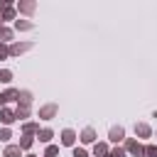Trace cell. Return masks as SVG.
<instances>
[{
  "mask_svg": "<svg viewBox=\"0 0 157 157\" xmlns=\"http://www.w3.org/2000/svg\"><path fill=\"white\" fill-rule=\"evenodd\" d=\"M49 137H52V133H49V130H44V133H42V137H39V140H42V143H47Z\"/></svg>",
  "mask_w": 157,
  "mask_h": 157,
  "instance_id": "5",
  "label": "cell"
},
{
  "mask_svg": "<svg viewBox=\"0 0 157 157\" xmlns=\"http://www.w3.org/2000/svg\"><path fill=\"white\" fill-rule=\"evenodd\" d=\"M147 155L150 157H157V147H147Z\"/></svg>",
  "mask_w": 157,
  "mask_h": 157,
  "instance_id": "8",
  "label": "cell"
},
{
  "mask_svg": "<svg viewBox=\"0 0 157 157\" xmlns=\"http://www.w3.org/2000/svg\"><path fill=\"white\" fill-rule=\"evenodd\" d=\"M137 133H140V135H147L150 130H147V125H140V128H137Z\"/></svg>",
  "mask_w": 157,
  "mask_h": 157,
  "instance_id": "7",
  "label": "cell"
},
{
  "mask_svg": "<svg viewBox=\"0 0 157 157\" xmlns=\"http://www.w3.org/2000/svg\"><path fill=\"white\" fill-rule=\"evenodd\" d=\"M91 140H93V130H86L84 133V143H91Z\"/></svg>",
  "mask_w": 157,
  "mask_h": 157,
  "instance_id": "4",
  "label": "cell"
},
{
  "mask_svg": "<svg viewBox=\"0 0 157 157\" xmlns=\"http://www.w3.org/2000/svg\"><path fill=\"white\" fill-rule=\"evenodd\" d=\"M3 120H5V123H10V120H12V113H10V111H5V113H3Z\"/></svg>",
  "mask_w": 157,
  "mask_h": 157,
  "instance_id": "6",
  "label": "cell"
},
{
  "mask_svg": "<svg viewBox=\"0 0 157 157\" xmlns=\"http://www.w3.org/2000/svg\"><path fill=\"white\" fill-rule=\"evenodd\" d=\"M5 157H20V147H8Z\"/></svg>",
  "mask_w": 157,
  "mask_h": 157,
  "instance_id": "2",
  "label": "cell"
},
{
  "mask_svg": "<svg viewBox=\"0 0 157 157\" xmlns=\"http://www.w3.org/2000/svg\"><path fill=\"white\" fill-rule=\"evenodd\" d=\"M71 143H74V133L66 130V133H64V145H71Z\"/></svg>",
  "mask_w": 157,
  "mask_h": 157,
  "instance_id": "3",
  "label": "cell"
},
{
  "mask_svg": "<svg viewBox=\"0 0 157 157\" xmlns=\"http://www.w3.org/2000/svg\"><path fill=\"white\" fill-rule=\"evenodd\" d=\"M111 137H113V140H120V137H123V130H120V128H113V130H111Z\"/></svg>",
  "mask_w": 157,
  "mask_h": 157,
  "instance_id": "1",
  "label": "cell"
}]
</instances>
